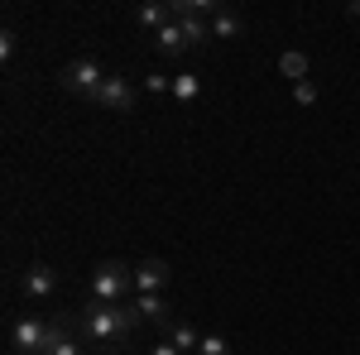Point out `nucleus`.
Returning <instances> with one entry per match:
<instances>
[{
	"label": "nucleus",
	"instance_id": "f257e3e1",
	"mask_svg": "<svg viewBox=\"0 0 360 355\" xmlns=\"http://www.w3.org/2000/svg\"><path fill=\"white\" fill-rule=\"evenodd\" d=\"M139 322H144V317H139L135 302L111 307V302H91L86 298V307L77 312V336L91 341V346H106V351H125V341L135 336Z\"/></svg>",
	"mask_w": 360,
	"mask_h": 355
},
{
	"label": "nucleus",
	"instance_id": "f03ea898",
	"mask_svg": "<svg viewBox=\"0 0 360 355\" xmlns=\"http://www.w3.org/2000/svg\"><path fill=\"white\" fill-rule=\"evenodd\" d=\"M130 288H135V264H125V259H101L91 269V283H86L91 302H111V307L130 298Z\"/></svg>",
	"mask_w": 360,
	"mask_h": 355
},
{
	"label": "nucleus",
	"instance_id": "7ed1b4c3",
	"mask_svg": "<svg viewBox=\"0 0 360 355\" xmlns=\"http://www.w3.org/2000/svg\"><path fill=\"white\" fill-rule=\"evenodd\" d=\"M101 82H106V72H101V63H96V58H72V63L58 72V86H63V91H72V96H86V101L101 91Z\"/></svg>",
	"mask_w": 360,
	"mask_h": 355
},
{
	"label": "nucleus",
	"instance_id": "20e7f679",
	"mask_svg": "<svg viewBox=\"0 0 360 355\" xmlns=\"http://www.w3.org/2000/svg\"><path fill=\"white\" fill-rule=\"evenodd\" d=\"M10 351L15 355H44L49 351V322H39V317H15V322H10Z\"/></svg>",
	"mask_w": 360,
	"mask_h": 355
},
{
	"label": "nucleus",
	"instance_id": "39448f33",
	"mask_svg": "<svg viewBox=\"0 0 360 355\" xmlns=\"http://www.w3.org/2000/svg\"><path fill=\"white\" fill-rule=\"evenodd\" d=\"M20 293H25L29 302H49L58 293V269L44 264V259H34V264L20 273Z\"/></svg>",
	"mask_w": 360,
	"mask_h": 355
},
{
	"label": "nucleus",
	"instance_id": "423d86ee",
	"mask_svg": "<svg viewBox=\"0 0 360 355\" xmlns=\"http://www.w3.org/2000/svg\"><path fill=\"white\" fill-rule=\"evenodd\" d=\"M135 96H139L135 82H130V77H120V72H111V77L101 82V91H96L91 101H96L101 110H135Z\"/></svg>",
	"mask_w": 360,
	"mask_h": 355
},
{
	"label": "nucleus",
	"instance_id": "0eeeda50",
	"mask_svg": "<svg viewBox=\"0 0 360 355\" xmlns=\"http://www.w3.org/2000/svg\"><path fill=\"white\" fill-rule=\"evenodd\" d=\"M173 269H168V259H139L135 264V288L139 293H164Z\"/></svg>",
	"mask_w": 360,
	"mask_h": 355
},
{
	"label": "nucleus",
	"instance_id": "6e6552de",
	"mask_svg": "<svg viewBox=\"0 0 360 355\" xmlns=\"http://www.w3.org/2000/svg\"><path fill=\"white\" fill-rule=\"evenodd\" d=\"M135 307H139V317L154 322V327H168V322H173V302H168L164 293H139Z\"/></svg>",
	"mask_w": 360,
	"mask_h": 355
},
{
	"label": "nucleus",
	"instance_id": "1a4fd4ad",
	"mask_svg": "<svg viewBox=\"0 0 360 355\" xmlns=\"http://www.w3.org/2000/svg\"><path fill=\"white\" fill-rule=\"evenodd\" d=\"M164 341H168V346H178L183 355H197V346H202V336H197L193 322H168V327H164Z\"/></svg>",
	"mask_w": 360,
	"mask_h": 355
},
{
	"label": "nucleus",
	"instance_id": "9d476101",
	"mask_svg": "<svg viewBox=\"0 0 360 355\" xmlns=\"http://www.w3.org/2000/svg\"><path fill=\"white\" fill-rule=\"evenodd\" d=\"M240 34H245V20H240V10L221 5V10L212 15V39H240Z\"/></svg>",
	"mask_w": 360,
	"mask_h": 355
},
{
	"label": "nucleus",
	"instance_id": "9b49d317",
	"mask_svg": "<svg viewBox=\"0 0 360 355\" xmlns=\"http://www.w3.org/2000/svg\"><path fill=\"white\" fill-rule=\"evenodd\" d=\"M173 25L183 29L188 49H207V39H212V20L207 15H188V20H173Z\"/></svg>",
	"mask_w": 360,
	"mask_h": 355
},
{
	"label": "nucleus",
	"instance_id": "f8f14e48",
	"mask_svg": "<svg viewBox=\"0 0 360 355\" xmlns=\"http://www.w3.org/2000/svg\"><path fill=\"white\" fill-rule=\"evenodd\" d=\"M135 25L144 29V34H159L164 25H173V10H168V5H139V10H135Z\"/></svg>",
	"mask_w": 360,
	"mask_h": 355
},
{
	"label": "nucleus",
	"instance_id": "ddd939ff",
	"mask_svg": "<svg viewBox=\"0 0 360 355\" xmlns=\"http://www.w3.org/2000/svg\"><path fill=\"white\" fill-rule=\"evenodd\" d=\"M154 49H159L164 58H183V53H188V39H183V29H178V25H164L159 34H154Z\"/></svg>",
	"mask_w": 360,
	"mask_h": 355
},
{
	"label": "nucleus",
	"instance_id": "4468645a",
	"mask_svg": "<svg viewBox=\"0 0 360 355\" xmlns=\"http://www.w3.org/2000/svg\"><path fill=\"white\" fill-rule=\"evenodd\" d=\"M197 91H202V82H197L193 72H178V77H173V96H178L183 106H188V101H197Z\"/></svg>",
	"mask_w": 360,
	"mask_h": 355
},
{
	"label": "nucleus",
	"instance_id": "2eb2a0df",
	"mask_svg": "<svg viewBox=\"0 0 360 355\" xmlns=\"http://www.w3.org/2000/svg\"><path fill=\"white\" fill-rule=\"evenodd\" d=\"M278 67H283V77L307 82V58H303V53H283V58H278Z\"/></svg>",
	"mask_w": 360,
	"mask_h": 355
},
{
	"label": "nucleus",
	"instance_id": "dca6fc26",
	"mask_svg": "<svg viewBox=\"0 0 360 355\" xmlns=\"http://www.w3.org/2000/svg\"><path fill=\"white\" fill-rule=\"evenodd\" d=\"M197 355H231V341H226V336H202Z\"/></svg>",
	"mask_w": 360,
	"mask_h": 355
},
{
	"label": "nucleus",
	"instance_id": "f3484780",
	"mask_svg": "<svg viewBox=\"0 0 360 355\" xmlns=\"http://www.w3.org/2000/svg\"><path fill=\"white\" fill-rule=\"evenodd\" d=\"M293 101H298V106H312V101H317V86H312V77H307V82H293Z\"/></svg>",
	"mask_w": 360,
	"mask_h": 355
},
{
	"label": "nucleus",
	"instance_id": "a211bd4d",
	"mask_svg": "<svg viewBox=\"0 0 360 355\" xmlns=\"http://www.w3.org/2000/svg\"><path fill=\"white\" fill-rule=\"evenodd\" d=\"M144 91H173V77L168 72H144Z\"/></svg>",
	"mask_w": 360,
	"mask_h": 355
},
{
	"label": "nucleus",
	"instance_id": "6ab92c4d",
	"mask_svg": "<svg viewBox=\"0 0 360 355\" xmlns=\"http://www.w3.org/2000/svg\"><path fill=\"white\" fill-rule=\"evenodd\" d=\"M15 49H20V39H15V29L5 25V29H0V58L10 63V58H15Z\"/></svg>",
	"mask_w": 360,
	"mask_h": 355
},
{
	"label": "nucleus",
	"instance_id": "aec40b11",
	"mask_svg": "<svg viewBox=\"0 0 360 355\" xmlns=\"http://www.w3.org/2000/svg\"><path fill=\"white\" fill-rule=\"evenodd\" d=\"M49 355H86V346L77 341V336H68V341H63V346H53Z\"/></svg>",
	"mask_w": 360,
	"mask_h": 355
},
{
	"label": "nucleus",
	"instance_id": "412c9836",
	"mask_svg": "<svg viewBox=\"0 0 360 355\" xmlns=\"http://www.w3.org/2000/svg\"><path fill=\"white\" fill-rule=\"evenodd\" d=\"M149 355H183L178 346H168V341H159V346H149Z\"/></svg>",
	"mask_w": 360,
	"mask_h": 355
},
{
	"label": "nucleus",
	"instance_id": "4be33fe9",
	"mask_svg": "<svg viewBox=\"0 0 360 355\" xmlns=\"http://www.w3.org/2000/svg\"><path fill=\"white\" fill-rule=\"evenodd\" d=\"M346 15H351V20H360V0H351V5H346Z\"/></svg>",
	"mask_w": 360,
	"mask_h": 355
}]
</instances>
